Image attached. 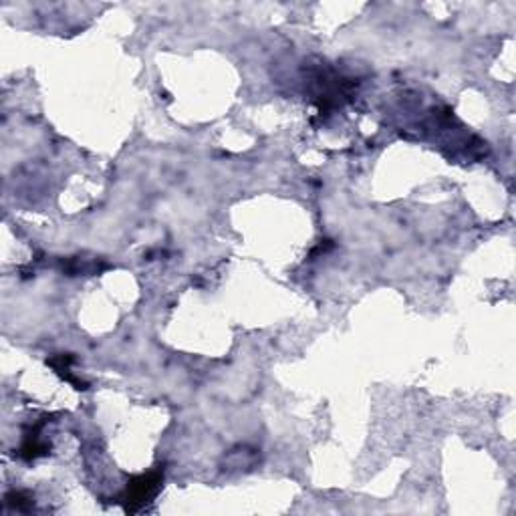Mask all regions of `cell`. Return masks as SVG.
I'll list each match as a JSON object with an SVG mask.
<instances>
[{"instance_id":"obj_1","label":"cell","mask_w":516,"mask_h":516,"mask_svg":"<svg viewBox=\"0 0 516 516\" xmlns=\"http://www.w3.org/2000/svg\"><path fill=\"white\" fill-rule=\"evenodd\" d=\"M157 484H160V476H155V474H148V476L137 478L136 482L131 484V488H129V501L148 502V498L153 496Z\"/></svg>"}]
</instances>
